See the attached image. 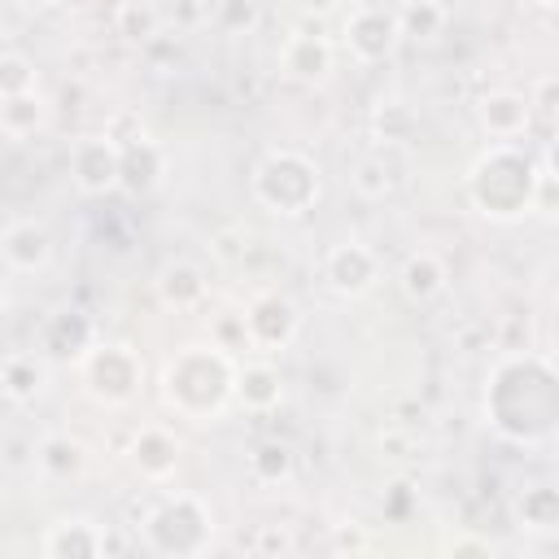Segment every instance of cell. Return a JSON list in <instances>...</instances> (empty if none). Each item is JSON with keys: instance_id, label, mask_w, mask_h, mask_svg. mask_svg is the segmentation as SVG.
<instances>
[{"instance_id": "6da1fadb", "label": "cell", "mask_w": 559, "mask_h": 559, "mask_svg": "<svg viewBox=\"0 0 559 559\" xmlns=\"http://www.w3.org/2000/svg\"><path fill=\"white\" fill-rule=\"evenodd\" d=\"M485 419L511 445H550L559 419V376L550 354H502L485 380Z\"/></svg>"}, {"instance_id": "7a4b0ae2", "label": "cell", "mask_w": 559, "mask_h": 559, "mask_svg": "<svg viewBox=\"0 0 559 559\" xmlns=\"http://www.w3.org/2000/svg\"><path fill=\"white\" fill-rule=\"evenodd\" d=\"M236 393V358L214 341L183 345L162 367V402L183 419H214Z\"/></svg>"}, {"instance_id": "3957f363", "label": "cell", "mask_w": 559, "mask_h": 559, "mask_svg": "<svg viewBox=\"0 0 559 559\" xmlns=\"http://www.w3.org/2000/svg\"><path fill=\"white\" fill-rule=\"evenodd\" d=\"M467 205L489 223H515L533 210L537 162L515 140H493L463 179Z\"/></svg>"}, {"instance_id": "277c9868", "label": "cell", "mask_w": 559, "mask_h": 559, "mask_svg": "<svg viewBox=\"0 0 559 559\" xmlns=\"http://www.w3.org/2000/svg\"><path fill=\"white\" fill-rule=\"evenodd\" d=\"M249 192L275 218H306L319 205V197H323V179H319V166L306 153H297V148H271L253 166Z\"/></svg>"}, {"instance_id": "5b68a950", "label": "cell", "mask_w": 559, "mask_h": 559, "mask_svg": "<svg viewBox=\"0 0 559 559\" xmlns=\"http://www.w3.org/2000/svg\"><path fill=\"white\" fill-rule=\"evenodd\" d=\"M214 542V515L197 493H175L162 498L148 515H144V546L153 555H205Z\"/></svg>"}, {"instance_id": "8992f818", "label": "cell", "mask_w": 559, "mask_h": 559, "mask_svg": "<svg viewBox=\"0 0 559 559\" xmlns=\"http://www.w3.org/2000/svg\"><path fill=\"white\" fill-rule=\"evenodd\" d=\"M79 376L92 402L100 406H131L144 389V358L122 341H96L79 358Z\"/></svg>"}, {"instance_id": "52a82bcc", "label": "cell", "mask_w": 559, "mask_h": 559, "mask_svg": "<svg viewBox=\"0 0 559 559\" xmlns=\"http://www.w3.org/2000/svg\"><path fill=\"white\" fill-rule=\"evenodd\" d=\"M402 44V31H397V17L393 9H380V4H358L349 17H345V48L354 61L362 66H380L397 52Z\"/></svg>"}, {"instance_id": "ba28073f", "label": "cell", "mask_w": 559, "mask_h": 559, "mask_svg": "<svg viewBox=\"0 0 559 559\" xmlns=\"http://www.w3.org/2000/svg\"><path fill=\"white\" fill-rule=\"evenodd\" d=\"M118 157H122V148L105 131L74 140V148H70V179H74V188L83 197H109L118 188Z\"/></svg>"}, {"instance_id": "9c48e42d", "label": "cell", "mask_w": 559, "mask_h": 559, "mask_svg": "<svg viewBox=\"0 0 559 559\" xmlns=\"http://www.w3.org/2000/svg\"><path fill=\"white\" fill-rule=\"evenodd\" d=\"M297 328H301V314H297V306H293L284 293H258V297L245 306L249 349L275 354V349H284V345H293Z\"/></svg>"}, {"instance_id": "30bf717a", "label": "cell", "mask_w": 559, "mask_h": 559, "mask_svg": "<svg viewBox=\"0 0 559 559\" xmlns=\"http://www.w3.org/2000/svg\"><path fill=\"white\" fill-rule=\"evenodd\" d=\"M380 280V258L362 240H336L323 253V284L341 297H362Z\"/></svg>"}, {"instance_id": "8fae6325", "label": "cell", "mask_w": 559, "mask_h": 559, "mask_svg": "<svg viewBox=\"0 0 559 559\" xmlns=\"http://www.w3.org/2000/svg\"><path fill=\"white\" fill-rule=\"evenodd\" d=\"M96 345V323L79 306H61L39 323V354L48 362H79Z\"/></svg>"}, {"instance_id": "7c38bea8", "label": "cell", "mask_w": 559, "mask_h": 559, "mask_svg": "<svg viewBox=\"0 0 559 559\" xmlns=\"http://www.w3.org/2000/svg\"><path fill=\"white\" fill-rule=\"evenodd\" d=\"M332 66H336V48H332V39L319 35V31H293V35L280 44V70H284V79H293V83L314 87V83H323V79L332 74Z\"/></svg>"}, {"instance_id": "4fadbf2b", "label": "cell", "mask_w": 559, "mask_h": 559, "mask_svg": "<svg viewBox=\"0 0 559 559\" xmlns=\"http://www.w3.org/2000/svg\"><path fill=\"white\" fill-rule=\"evenodd\" d=\"M0 262L9 271H22V275L48 271V262H52V231L39 218H13V223H4L0 227Z\"/></svg>"}, {"instance_id": "5bb4252c", "label": "cell", "mask_w": 559, "mask_h": 559, "mask_svg": "<svg viewBox=\"0 0 559 559\" xmlns=\"http://www.w3.org/2000/svg\"><path fill=\"white\" fill-rule=\"evenodd\" d=\"M476 122L489 140H515L533 127V109H528V96L524 92H511V87H493L476 100Z\"/></svg>"}, {"instance_id": "9a60e30c", "label": "cell", "mask_w": 559, "mask_h": 559, "mask_svg": "<svg viewBox=\"0 0 559 559\" xmlns=\"http://www.w3.org/2000/svg\"><path fill=\"white\" fill-rule=\"evenodd\" d=\"M131 467L144 476V480H166V476H175V467H179V459H183V441L170 432V428H162V424H148V428H140L135 437H131Z\"/></svg>"}, {"instance_id": "2e32d148", "label": "cell", "mask_w": 559, "mask_h": 559, "mask_svg": "<svg viewBox=\"0 0 559 559\" xmlns=\"http://www.w3.org/2000/svg\"><path fill=\"white\" fill-rule=\"evenodd\" d=\"M118 148H122V157H118V188H122L127 197H148V192L162 183V175H166V153H162V144L148 140V135H140V140L118 144Z\"/></svg>"}, {"instance_id": "e0dca14e", "label": "cell", "mask_w": 559, "mask_h": 559, "mask_svg": "<svg viewBox=\"0 0 559 559\" xmlns=\"http://www.w3.org/2000/svg\"><path fill=\"white\" fill-rule=\"evenodd\" d=\"M445 284H450V271L432 249H415L397 266V288L411 306H432L445 293Z\"/></svg>"}, {"instance_id": "ac0fdd59", "label": "cell", "mask_w": 559, "mask_h": 559, "mask_svg": "<svg viewBox=\"0 0 559 559\" xmlns=\"http://www.w3.org/2000/svg\"><path fill=\"white\" fill-rule=\"evenodd\" d=\"M39 550L48 559H96V555H105V533L83 515H66V520L48 524V533L39 537Z\"/></svg>"}, {"instance_id": "d6986e66", "label": "cell", "mask_w": 559, "mask_h": 559, "mask_svg": "<svg viewBox=\"0 0 559 559\" xmlns=\"http://www.w3.org/2000/svg\"><path fill=\"white\" fill-rule=\"evenodd\" d=\"M153 288H157V301H162L166 310L188 314V310H197V306L205 301V288H210V284H205V271H201L197 262L175 258V262H166V266L157 271Z\"/></svg>"}, {"instance_id": "ffe728a7", "label": "cell", "mask_w": 559, "mask_h": 559, "mask_svg": "<svg viewBox=\"0 0 559 559\" xmlns=\"http://www.w3.org/2000/svg\"><path fill=\"white\" fill-rule=\"evenodd\" d=\"M231 397L245 411H253V415L275 411L284 402V376H280V367H271V362H245V367H236V393Z\"/></svg>"}, {"instance_id": "44dd1931", "label": "cell", "mask_w": 559, "mask_h": 559, "mask_svg": "<svg viewBox=\"0 0 559 559\" xmlns=\"http://www.w3.org/2000/svg\"><path fill=\"white\" fill-rule=\"evenodd\" d=\"M44 384H48L44 354L17 349V354H4V358H0V393H4L9 402L26 406V402H35V397L44 393Z\"/></svg>"}, {"instance_id": "7402d4cb", "label": "cell", "mask_w": 559, "mask_h": 559, "mask_svg": "<svg viewBox=\"0 0 559 559\" xmlns=\"http://www.w3.org/2000/svg\"><path fill=\"white\" fill-rule=\"evenodd\" d=\"M52 118V105L31 87V92H13V96H0V135L4 140H31L48 127Z\"/></svg>"}, {"instance_id": "603a6c76", "label": "cell", "mask_w": 559, "mask_h": 559, "mask_svg": "<svg viewBox=\"0 0 559 559\" xmlns=\"http://www.w3.org/2000/svg\"><path fill=\"white\" fill-rule=\"evenodd\" d=\"M35 463L48 480H79L87 472V445L66 432H48L35 445Z\"/></svg>"}, {"instance_id": "cb8c5ba5", "label": "cell", "mask_w": 559, "mask_h": 559, "mask_svg": "<svg viewBox=\"0 0 559 559\" xmlns=\"http://www.w3.org/2000/svg\"><path fill=\"white\" fill-rule=\"evenodd\" d=\"M397 183H402L397 162H393V153H384V148H371V153H362V157L349 166V188H354L362 201H384V197H393Z\"/></svg>"}, {"instance_id": "d4e9b609", "label": "cell", "mask_w": 559, "mask_h": 559, "mask_svg": "<svg viewBox=\"0 0 559 559\" xmlns=\"http://www.w3.org/2000/svg\"><path fill=\"white\" fill-rule=\"evenodd\" d=\"M515 520L528 533H555L559 528V489L555 485H528L515 493Z\"/></svg>"}, {"instance_id": "484cf974", "label": "cell", "mask_w": 559, "mask_h": 559, "mask_svg": "<svg viewBox=\"0 0 559 559\" xmlns=\"http://www.w3.org/2000/svg\"><path fill=\"white\" fill-rule=\"evenodd\" d=\"M293 472H297V454H293L288 441L266 437V441H258V445L249 450V476H253L258 485H288Z\"/></svg>"}, {"instance_id": "4316f807", "label": "cell", "mask_w": 559, "mask_h": 559, "mask_svg": "<svg viewBox=\"0 0 559 559\" xmlns=\"http://www.w3.org/2000/svg\"><path fill=\"white\" fill-rule=\"evenodd\" d=\"M393 17H397L402 39H419V44H428V39H437V35L445 31L450 9H445L441 0H406Z\"/></svg>"}, {"instance_id": "83f0119b", "label": "cell", "mask_w": 559, "mask_h": 559, "mask_svg": "<svg viewBox=\"0 0 559 559\" xmlns=\"http://www.w3.org/2000/svg\"><path fill=\"white\" fill-rule=\"evenodd\" d=\"M415 127H419V118H415V109L402 105V100H380V105L371 109V140L384 144V148H389V144H411Z\"/></svg>"}, {"instance_id": "f1b7e54d", "label": "cell", "mask_w": 559, "mask_h": 559, "mask_svg": "<svg viewBox=\"0 0 559 559\" xmlns=\"http://www.w3.org/2000/svg\"><path fill=\"white\" fill-rule=\"evenodd\" d=\"M210 22L223 35H253L262 26V9H258V0H214Z\"/></svg>"}, {"instance_id": "f546056e", "label": "cell", "mask_w": 559, "mask_h": 559, "mask_svg": "<svg viewBox=\"0 0 559 559\" xmlns=\"http://www.w3.org/2000/svg\"><path fill=\"white\" fill-rule=\"evenodd\" d=\"M253 240H258V236L236 223V227H223V231L210 236V253H214L223 266H240V262L253 253Z\"/></svg>"}, {"instance_id": "4dcf8cb0", "label": "cell", "mask_w": 559, "mask_h": 559, "mask_svg": "<svg viewBox=\"0 0 559 559\" xmlns=\"http://www.w3.org/2000/svg\"><path fill=\"white\" fill-rule=\"evenodd\" d=\"M35 83H39V70L26 52H0V96L31 92Z\"/></svg>"}, {"instance_id": "1f68e13d", "label": "cell", "mask_w": 559, "mask_h": 559, "mask_svg": "<svg viewBox=\"0 0 559 559\" xmlns=\"http://www.w3.org/2000/svg\"><path fill=\"white\" fill-rule=\"evenodd\" d=\"M118 35L131 44H148L157 35V13L148 4H122L118 9Z\"/></svg>"}, {"instance_id": "d6a6232c", "label": "cell", "mask_w": 559, "mask_h": 559, "mask_svg": "<svg viewBox=\"0 0 559 559\" xmlns=\"http://www.w3.org/2000/svg\"><path fill=\"white\" fill-rule=\"evenodd\" d=\"M210 341L218 345V349H249V332H245V314H218L214 323H210Z\"/></svg>"}, {"instance_id": "836d02e7", "label": "cell", "mask_w": 559, "mask_h": 559, "mask_svg": "<svg viewBox=\"0 0 559 559\" xmlns=\"http://www.w3.org/2000/svg\"><path fill=\"white\" fill-rule=\"evenodd\" d=\"M411 515H415V485H411V480H393V485L384 489V520L406 524Z\"/></svg>"}, {"instance_id": "e575fe53", "label": "cell", "mask_w": 559, "mask_h": 559, "mask_svg": "<svg viewBox=\"0 0 559 559\" xmlns=\"http://www.w3.org/2000/svg\"><path fill=\"white\" fill-rule=\"evenodd\" d=\"M555 96H559V79L555 74H542L537 83H533V92H528V109H533V122L542 118L546 127L555 122Z\"/></svg>"}, {"instance_id": "d590c367", "label": "cell", "mask_w": 559, "mask_h": 559, "mask_svg": "<svg viewBox=\"0 0 559 559\" xmlns=\"http://www.w3.org/2000/svg\"><path fill=\"white\" fill-rule=\"evenodd\" d=\"M445 550H450L454 559H493V555H498V542L485 537V533H459V537L445 542Z\"/></svg>"}, {"instance_id": "8d00e7d4", "label": "cell", "mask_w": 559, "mask_h": 559, "mask_svg": "<svg viewBox=\"0 0 559 559\" xmlns=\"http://www.w3.org/2000/svg\"><path fill=\"white\" fill-rule=\"evenodd\" d=\"M253 550H258V555H266V550H288V537H284L280 528H271V524H266V528L258 533V542H253Z\"/></svg>"}, {"instance_id": "74e56055", "label": "cell", "mask_w": 559, "mask_h": 559, "mask_svg": "<svg viewBox=\"0 0 559 559\" xmlns=\"http://www.w3.org/2000/svg\"><path fill=\"white\" fill-rule=\"evenodd\" d=\"M175 17H179V22H197V17H201V4H197V0H179V4H175Z\"/></svg>"}, {"instance_id": "f35d334b", "label": "cell", "mask_w": 559, "mask_h": 559, "mask_svg": "<svg viewBox=\"0 0 559 559\" xmlns=\"http://www.w3.org/2000/svg\"><path fill=\"white\" fill-rule=\"evenodd\" d=\"M336 546H341V550H362L367 542H362L358 533H341V537H336Z\"/></svg>"}, {"instance_id": "ab89813d", "label": "cell", "mask_w": 559, "mask_h": 559, "mask_svg": "<svg viewBox=\"0 0 559 559\" xmlns=\"http://www.w3.org/2000/svg\"><path fill=\"white\" fill-rule=\"evenodd\" d=\"M533 4H537V9H546V13H550V9H555V4H559V0H533Z\"/></svg>"}, {"instance_id": "60d3db41", "label": "cell", "mask_w": 559, "mask_h": 559, "mask_svg": "<svg viewBox=\"0 0 559 559\" xmlns=\"http://www.w3.org/2000/svg\"><path fill=\"white\" fill-rule=\"evenodd\" d=\"M0 301H4V271H0Z\"/></svg>"}, {"instance_id": "b9f144b4", "label": "cell", "mask_w": 559, "mask_h": 559, "mask_svg": "<svg viewBox=\"0 0 559 559\" xmlns=\"http://www.w3.org/2000/svg\"><path fill=\"white\" fill-rule=\"evenodd\" d=\"M44 4H57V0H44Z\"/></svg>"}]
</instances>
